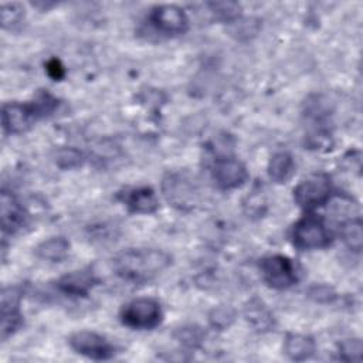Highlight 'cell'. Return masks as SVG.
Wrapping results in <instances>:
<instances>
[{"instance_id": "10", "label": "cell", "mask_w": 363, "mask_h": 363, "mask_svg": "<svg viewBox=\"0 0 363 363\" xmlns=\"http://www.w3.org/2000/svg\"><path fill=\"white\" fill-rule=\"evenodd\" d=\"M213 179L223 190H233L245 183L248 172L245 166L231 156H220L213 166Z\"/></svg>"}, {"instance_id": "7", "label": "cell", "mask_w": 363, "mask_h": 363, "mask_svg": "<svg viewBox=\"0 0 363 363\" xmlns=\"http://www.w3.org/2000/svg\"><path fill=\"white\" fill-rule=\"evenodd\" d=\"M71 349L92 360H109L115 354V347L102 335L92 330H78L68 337Z\"/></svg>"}, {"instance_id": "25", "label": "cell", "mask_w": 363, "mask_h": 363, "mask_svg": "<svg viewBox=\"0 0 363 363\" xmlns=\"http://www.w3.org/2000/svg\"><path fill=\"white\" fill-rule=\"evenodd\" d=\"M261 30V21L257 17H240L230 24V34L240 41L254 38Z\"/></svg>"}, {"instance_id": "32", "label": "cell", "mask_w": 363, "mask_h": 363, "mask_svg": "<svg viewBox=\"0 0 363 363\" xmlns=\"http://www.w3.org/2000/svg\"><path fill=\"white\" fill-rule=\"evenodd\" d=\"M45 69H47V74H48L54 81H60V79H62L64 75H65L64 65H62L61 61L57 60V58H51V60L47 62Z\"/></svg>"}, {"instance_id": "1", "label": "cell", "mask_w": 363, "mask_h": 363, "mask_svg": "<svg viewBox=\"0 0 363 363\" xmlns=\"http://www.w3.org/2000/svg\"><path fill=\"white\" fill-rule=\"evenodd\" d=\"M172 264V257L157 248H129L113 258L115 272L130 282H147Z\"/></svg>"}, {"instance_id": "17", "label": "cell", "mask_w": 363, "mask_h": 363, "mask_svg": "<svg viewBox=\"0 0 363 363\" xmlns=\"http://www.w3.org/2000/svg\"><path fill=\"white\" fill-rule=\"evenodd\" d=\"M295 173V162L291 153L277 152L268 162V176L275 183H286Z\"/></svg>"}, {"instance_id": "28", "label": "cell", "mask_w": 363, "mask_h": 363, "mask_svg": "<svg viewBox=\"0 0 363 363\" xmlns=\"http://www.w3.org/2000/svg\"><path fill=\"white\" fill-rule=\"evenodd\" d=\"M24 17V9L18 3H3L1 4V26L3 28L11 30Z\"/></svg>"}, {"instance_id": "13", "label": "cell", "mask_w": 363, "mask_h": 363, "mask_svg": "<svg viewBox=\"0 0 363 363\" xmlns=\"http://www.w3.org/2000/svg\"><path fill=\"white\" fill-rule=\"evenodd\" d=\"M26 211L11 191L1 190L0 194V224L4 234H13L23 227Z\"/></svg>"}, {"instance_id": "14", "label": "cell", "mask_w": 363, "mask_h": 363, "mask_svg": "<svg viewBox=\"0 0 363 363\" xmlns=\"http://www.w3.org/2000/svg\"><path fill=\"white\" fill-rule=\"evenodd\" d=\"M242 315L247 323L258 333H267L275 326V316L272 311L258 296H252L244 303Z\"/></svg>"}, {"instance_id": "19", "label": "cell", "mask_w": 363, "mask_h": 363, "mask_svg": "<svg viewBox=\"0 0 363 363\" xmlns=\"http://www.w3.org/2000/svg\"><path fill=\"white\" fill-rule=\"evenodd\" d=\"M340 235L345 242V245L354 251L360 252L363 247V224L359 217H353L349 220L342 221L340 227Z\"/></svg>"}, {"instance_id": "9", "label": "cell", "mask_w": 363, "mask_h": 363, "mask_svg": "<svg viewBox=\"0 0 363 363\" xmlns=\"http://www.w3.org/2000/svg\"><path fill=\"white\" fill-rule=\"evenodd\" d=\"M23 298L21 286H6L1 291V339L6 340L23 325V313L20 311V302Z\"/></svg>"}, {"instance_id": "15", "label": "cell", "mask_w": 363, "mask_h": 363, "mask_svg": "<svg viewBox=\"0 0 363 363\" xmlns=\"http://www.w3.org/2000/svg\"><path fill=\"white\" fill-rule=\"evenodd\" d=\"M123 203L130 213L153 214L159 208V200L152 187H135L123 194Z\"/></svg>"}, {"instance_id": "31", "label": "cell", "mask_w": 363, "mask_h": 363, "mask_svg": "<svg viewBox=\"0 0 363 363\" xmlns=\"http://www.w3.org/2000/svg\"><path fill=\"white\" fill-rule=\"evenodd\" d=\"M306 145L309 146V149H315V150H328L332 146V140H330V135L328 132L323 130H318L312 135H308L306 139Z\"/></svg>"}, {"instance_id": "2", "label": "cell", "mask_w": 363, "mask_h": 363, "mask_svg": "<svg viewBox=\"0 0 363 363\" xmlns=\"http://www.w3.org/2000/svg\"><path fill=\"white\" fill-rule=\"evenodd\" d=\"M162 193L170 206L182 211L193 210L200 199L194 180L180 172H170L163 177Z\"/></svg>"}, {"instance_id": "30", "label": "cell", "mask_w": 363, "mask_h": 363, "mask_svg": "<svg viewBox=\"0 0 363 363\" xmlns=\"http://www.w3.org/2000/svg\"><path fill=\"white\" fill-rule=\"evenodd\" d=\"M262 191H252V194L247 196V199L244 200V210L248 214V217H259L264 214L265 207H267V201L264 199V196L261 194Z\"/></svg>"}, {"instance_id": "22", "label": "cell", "mask_w": 363, "mask_h": 363, "mask_svg": "<svg viewBox=\"0 0 363 363\" xmlns=\"http://www.w3.org/2000/svg\"><path fill=\"white\" fill-rule=\"evenodd\" d=\"M235 319H237V311L228 303H221V305L213 306L207 315L208 325L214 330L228 329L235 322Z\"/></svg>"}, {"instance_id": "29", "label": "cell", "mask_w": 363, "mask_h": 363, "mask_svg": "<svg viewBox=\"0 0 363 363\" xmlns=\"http://www.w3.org/2000/svg\"><path fill=\"white\" fill-rule=\"evenodd\" d=\"M306 296L318 303H332L337 298V294L328 284H313L308 288Z\"/></svg>"}, {"instance_id": "6", "label": "cell", "mask_w": 363, "mask_h": 363, "mask_svg": "<svg viewBox=\"0 0 363 363\" xmlns=\"http://www.w3.org/2000/svg\"><path fill=\"white\" fill-rule=\"evenodd\" d=\"M292 241L301 250H319L330 244L332 235L322 218L306 216L294 225Z\"/></svg>"}, {"instance_id": "4", "label": "cell", "mask_w": 363, "mask_h": 363, "mask_svg": "<svg viewBox=\"0 0 363 363\" xmlns=\"http://www.w3.org/2000/svg\"><path fill=\"white\" fill-rule=\"evenodd\" d=\"M330 197L332 179L328 173L323 172L308 176L306 179L301 180L298 186L294 189L295 203L306 211H311L319 206L326 204Z\"/></svg>"}, {"instance_id": "18", "label": "cell", "mask_w": 363, "mask_h": 363, "mask_svg": "<svg viewBox=\"0 0 363 363\" xmlns=\"http://www.w3.org/2000/svg\"><path fill=\"white\" fill-rule=\"evenodd\" d=\"M34 252L40 259L48 262H61L69 252V241L65 237H51L41 241L35 247Z\"/></svg>"}, {"instance_id": "23", "label": "cell", "mask_w": 363, "mask_h": 363, "mask_svg": "<svg viewBox=\"0 0 363 363\" xmlns=\"http://www.w3.org/2000/svg\"><path fill=\"white\" fill-rule=\"evenodd\" d=\"M329 204V213L335 218H340L342 221L357 217L354 214L359 213V206L356 201L352 200V197L347 196H333L328 200Z\"/></svg>"}, {"instance_id": "3", "label": "cell", "mask_w": 363, "mask_h": 363, "mask_svg": "<svg viewBox=\"0 0 363 363\" xmlns=\"http://www.w3.org/2000/svg\"><path fill=\"white\" fill-rule=\"evenodd\" d=\"M163 319L160 303L147 296L136 298L123 305L121 311V320L132 329L147 330L156 328Z\"/></svg>"}, {"instance_id": "5", "label": "cell", "mask_w": 363, "mask_h": 363, "mask_svg": "<svg viewBox=\"0 0 363 363\" xmlns=\"http://www.w3.org/2000/svg\"><path fill=\"white\" fill-rule=\"evenodd\" d=\"M264 282L274 289H288L298 282V271L291 258L281 254L267 255L259 261Z\"/></svg>"}, {"instance_id": "8", "label": "cell", "mask_w": 363, "mask_h": 363, "mask_svg": "<svg viewBox=\"0 0 363 363\" xmlns=\"http://www.w3.org/2000/svg\"><path fill=\"white\" fill-rule=\"evenodd\" d=\"M150 24L166 35H180L189 30V17L186 11L174 4H160L152 9L149 14Z\"/></svg>"}, {"instance_id": "16", "label": "cell", "mask_w": 363, "mask_h": 363, "mask_svg": "<svg viewBox=\"0 0 363 363\" xmlns=\"http://www.w3.org/2000/svg\"><path fill=\"white\" fill-rule=\"evenodd\" d=\"M316 352V342L312 336L303 333H288L284 340V353L294 362L311 359Z\"/></svg>"}, {"instance_id": "20", "label": "cell", "mask_w": 363, "mask_h": 363, "mask_svg": "<svg viewBox=\"0 0 363 363\" xmlns=\"http://www.w3.org/2000/svg\"><path fill=\"white\" fill-rule=\"evenodd\" d=\"M51 157L57 167L62 170L78 169L85 163V155L79 149L72 146H61L54 149Z\"/></svg>"}, {"instance_id": "21", "label": "cell", "mask_w": 363, "mask_h": 363, "mask_svg": "<svg viewBox=\"0 0 363 363\" xmlns=\"http://www.w3.org/2000/svg\"><path fill=\"white\" fill-rule=\"evenodd\" d=\"M173 337L186 349H200L206 339V332L199 325H183L173 332Z\"/></svg>"}, {"instance_id": "26", "label": "cell", "mask_w": 363, "mask_h": 363, "mask_svg": "<svg viewBox=\"0 0 363 363\" xmlns=\"http://www.w3.org/2000/svg\"><path fill=\"white\" fill-rule=\"evenodd\" d=\"M28 104L33 108L35 116L40 119V118H44V116L52 113L57 109L58 99L52 94H50L47 89L45 91L43 89V91H38L35 94L34 99Z\"/></svg>"}, {"instance_id": "12", "label": "cell", "mask_w": 363, "mask_h": 363, "mask_svg": "<svg viewBox=\"0 0 363 363\" xmlns=\"http://www.w3.org/2000/svg\"><path fill=\"white\" fill-rule=\"evenodd\" d=\"M98 282L99 279L92 272V269L84 268V269H77V271L64 274L57 281V288L65 295L86 296L91 292V289L95 285H98Z\"/></svg>"}, {"instance_id": "11", "label": "cell", "mask_w": 363, "mask_h": 363, "mask_svg": "<svg viewBox=\"0 0 363 363\" xmlns=\"http://www.w3.org/2000/svg\"><path fill=\"white\" fill-rule=\"evenodd\" d=\"M38 118L30 104L10 102L1 109V125L6 133L18 135L27 132Z\"/></svg>"}, {"instance_id": "24", "label": "cell", "mask_w": 363, "mask_h": 363, "mask_svg": "<svg viewBox=\"0 0 363 363\" xmlns=\"http://www.w3.org/2000/svg\"><path fill=\"white\" fill-rule=\"evenodd\" d=\"M208 11L221 23L231 24L241 17V6L237 1H210L207 3Z\"/></svg>"}, {"instance_id": "27", "label": "cell", "mask_w": 363, "mask_h": 363, "mask_svg": "<svg viewBox=\"0 0 363 363\" xmlns=\"http://www.w3.org/2000/svg\"><path fill=\"white\" fill-rule=\"evenodd\" d=\"M339 359L345 362H360L363 354V343L359 337L343 339L337 343Z\"/></svg>"}]
</instances>
